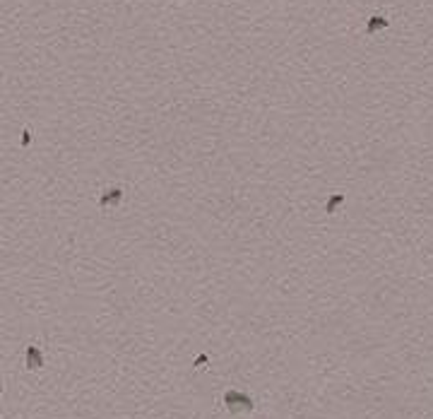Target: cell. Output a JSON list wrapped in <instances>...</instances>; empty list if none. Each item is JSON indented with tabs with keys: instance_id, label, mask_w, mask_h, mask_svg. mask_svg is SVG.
<instances>
[{
	"instance_id": "obj_1",
	"label": "cell",
	"mask_w": 433,
	"mask_h": 419,
	"mask_svg": "<svg viewBox=\"0 0 433 419\" xmlns=\"http://www.w3.org/2000/svg\"><path fill=\"white\" fill-rule=\"evenodd\" d=\"M227 407L231 409V412H238V409H250L253 405H250L248 397L238 395V393H229L227 395Z\"/></svg>"
},
{
	"instance_id": "obj_2",
	"label": "cell",
	"mask_w": 433,
	"mask_h": 419,
	"mask_svg": "<svg viewBox=\"0 0 433 419\" xmlns=\"http://www.w3.org/2000/svg\"><path fill=\"white\" fill-rule=\"evenodd\" d=\"M39 362H41V359H39V354L34 352V350H29V366H39Z\"/></svg>"
}]
</instances>
